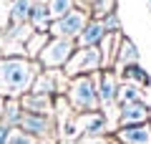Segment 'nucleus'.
Segmentation results:
<instances>
[{"label":"nucleus","instance_id":"nucleus-14","mask_svg":"<svg viewBox=\"0 0 151 144\" xmlns=\"http://www.w3.org/2000/svg\"><path fill=\"white\" fill-rule=\"evenodd\" d=\"M119 41H121V33H108V36L101 41V46H98V51H101V58H103V71H111L113 66H116Z\"/></svg>","mask_w":151,"mask_h":144},{"label":"nucleus","instance_id":"nucleus-26","mask_svg":"<svg viewBox=\"0 0 151 144\" xmlns=\"http://www.w3.org/2000/svg\"><path fill=\"white\" fill-rule=\"evenodd\" d=\"M76 144H116V139L106 137V134H98V137H81Z\"/></svg>","mask_w":151,"mask_h":144},{"label":"nucleus","instance_id":"nucleus-29","mask_svg":"<svg viewBox=\"0 0 151 144\" xmlns=\"http://www.w3.org/2000/svg\"><path fill=\"white\" fill-rule=\"evenodd\" d=\"M146 5H149V13H151V0H146Z\"/></svg>","mask_w":151,"mask_h":144},{"label":"nucleus","instance_id":"nucleus-3","mask_svg":"<svg viewBox=\"0 0 151 144\" xmlns=\"http://www.w3.org/2000/svg\"><path fill=\"white\" fill-rule=\"evenodd\" d=\"M76 51H78V46L70 38H50L38 56V63L43 71H63Z\"/></svg>","mask_w":151,"mask_h":144},{"label":"nucleus","instance_id":"nucleus-15","mask_svg":"<svg viewBox=\"0 0 151 144\" xmlns=\"http://www.w3.org/2000/svg\"><path fill=\"white\" fill-rule=\"evenodd\" d=\"M23 116V106H20V99H3V109H0V124L8 129H15L20 124Z\"/></svg>","mask_w":151,"mask_h":144},{"label":"nucleus","instance_id":"nucleus-8","mask_svg":"<svg viewBox=\"0 0 151 144\" xmlns=\"http://www.w3.org/2000/svg\"><path fill=\"white\" fill-rule=\"evenodd\" d=\"M73 121H76V127H78V134H81V137H98V134H106V127H108L106 111L76 114Z\"/></svg>","mask_w":151,"mask_h":144},{"label":"nucleus","instance_id":"nucleus-12","mask_svg":"<svg viewBox=\"0 0 151 144\" xmlns=\"http://www.w3.org/2000/svg\"><path fill=\"white\" fill-rule=\"evenodd\" d=\"M108 33H106V28H103V23L96 20V18H91V20L86 23V28H83V33L76 38V46L78 48H98Z\"/></svg>","mask_w":151,"mask_h":144},{"label":"nucleus","instance_id":"nucleus-6","mask_svg":"<svg viewBox=\"0 0 151 144\" xmlns=\"http://www.w3.org/2000/svg\"><path fill=\"white\" fill-rule=\"evenodd\" d=\"M18 129H23L25 134H30V137L38 139V142H50L53 144V139H55V119L45 116V114H28V111H23Z\"/></svg>","mask_w":151,"mask_h":144},{"label":"nucleus","instance_id":"nucleus-13","mask_svg":"<svg viewBox=\"0 0 151 144\" xmlns=\"http://www.w3.org/2000/svg\"><path fill=\"white\" fill-rule=\"evenodd\" d=\"M141 63V53H139V48H136V43L131 41V38L121 36L119 41V53H116V66H113V71H121L126 68V66H136Z\"/></svg>","mask_w":151,"mask_h":144},{"label":"nucleus","instance_id":"nucleus-1","mask_svg":"<svg viewBox=\"0 0 151 144\" xmlns=\"http://www.w3.org/2000/svg\"><path fill=\"white\" fill-rule=\"evenodd\" d=\"M40 71V63L25 56H0V99L25 96Z\"/></svg>","mask_w":151,"mask_h":144},{"label":"nucleus","instance_id":"nucleus-5","mask_svg":"<svg viewBox=\"0 0 151 144\" xmlns=\"http://www.w3.org/2000/svg\"><path fill=\"white\" fill-rule=\"evenodd\" d=\"M88 20H91V13H88L86 8H76V10L65 13L63 18H58V20L50 23L48 36L50 38H70V41H76V38L83 33V28H86Z\"/></svg>","mask_w":151,"mask_h":144},{"label":"nucleus","instance_id":"nucleus-16","mask_svg":"<svg viewBox=\"0 0 151 144\" xmlns=\"http://www.w3.org/2000/svg\"><path fill=\"white\" fill-rule=\"evenodd\" d=\"M50 23H53V15H50L48 5H45V3H35L33 10H30V20H28V25H30L35 33H48L50 31Z\"/></svg>","mask_w":151,"mask_h":144},{"label":"nucleus","instance_id":"nucleus-17","mask_svg":"<svg viewBox=\"0 0 151 144\" xmlns=\"http://www.w3.org/2000/svg\"><path fill=\"white\" fill-rule=\"evenodd\" d=\"M78 8H86L91 13V18L103 20L108 13H113L119 8V0H78Z\"/></svg>","mask_w":151,"mask_h":144},{"label":"nucleus","instance_id":"nucleus-23","mask_svg":"<svg viewBox=\"0 0 151 144\" xmlns=\"http://www.w3.org/2000/svg\"><path fill=\"white\" fill-rule=\"evenodd\" d=\"M8 144H40L38 139H33L30 134H25L23 129H10V134H8Z\"/></svg>","mask_w":151,"mask_h":144},{"label":"nucleus","instance_id":"nucleus-4","mask_svg":"<svg viewBox=\"0 0 151 144\" xmlns=\"http://www.w3.org/2000/svg\"><path fill=\"white\" fill-rule=\"evenodd\" d=\"M103 71V58L98 48H78L73 53V58L65 63L63 73L68 79H78V76H93Z\"/></svg>","mask_w":151,"mask_h":144},{"label":"nucleus","instance_id":"nucleus-20","mask_svg":"<svg viewBox=\"0 0 151 144\" xmlns=\"http://www.w3.org/2000/svg\"><path fill=\"white\" fill-rule=\"evenodd\" d=\"M50 41L48 33H35L33 31V36L25 41V46H23V51H25V58L30 61H38V56H40V51L45 48V43Z\"/></svg>","mask_w":151,"mask_h":144},{"label":"nucleus","instance_id":"nucleus-9","mask_svg":"<svg viewBox=\"0 0 151 144\" xmlns=\"http://www.w3.org/2000/svg\"><path fill=\"white\" fill-rule=\"evenodd\" d=\"M151 116V106L139 99L134 104H124L119 106V127H134V124H146Z\"/></svg>","mask_w":151,"mask_h":144},{"label":"nucleus","instance_id":"nucleus-7","mask_svg":"<svg viewBox=\"0 0 151 144\" xmlns=\"http://www.w3.org/2000/svg\"><path fill=\"white\" fill-rule=\"evenodd\" d=\"M98 81V101H101V111L103 109H111L119 104V73L116 71H98L96 73Z\"/></svg>","mask_w":151,"mask_h":144},{"label":"nucleus","instance_id":"nucleus-25","mask_svg":"<svg viewBox=\"0 0 151 144\" xmlns=\"http://www.w3.org/2000/svg\"><path fill=\"white\" fill-rule=\"evenodd\" d=\"M10 25V0H0V31Z\"/></svg>","mask_w":151,"mask_h":144},{"label":"nucleus","instance_id":"nucleus-24","mask_svg":"<svg viewBox=\"0 0 151 144\" xmlns=\"http://www.w3.org/2000/svg\"><path fill=\"white\" fill-rule=\"evenodd\" d=\"M103 28H106V33H121V18H119V10L108 13L106 18H103Z\"/></svg>","mask_w":151,"mask_h":144},{"label":"nucleus","instance_id":"nucleus-11","mask_svg":"<svg viewBox=\"0 0 151 144\" xmlns=\"http://www.w3.org/2000/svg\"><path fill=\"white\" fill-rule=\"evenodd\" d=\"M20 106H23V111H28V114H45V116H53L55 96L28 91L25 96H20Z\"/></svg>","mask_w":151,"mask_h":144},{"label":"nucleus","instance_id":"nucleus-10","mask_svg":"<svg viewBox=\"0 0 151 144\" xmlns=\"http://www.w3.org/2000/svg\"><path fill=\"white\" fill-rule=\"evenodd\" d=\"M113 139H116V144H151V121L119 127L113 132Z\"/></svg>","mask_w":151,"mask_h":144},{"label":"nucleus","instance_id":"nucleus-28","mask_svg":"<svg viewBox=\"0 0 151 144\" xmlns=\"http://www.w3.org/2000/svg\"><path fill=\"white\" fill-rule=\"evenodd\" d=\"M35 3H45V5H48V3H50V0H35Z\"/></svg>","mask_w":151,"mask_h":144},{"label":"nucleus","instance_id":"nucleus-27","mask_svg":"<svg viewBox=\"0 0 151 144\" xmlns=\"http://www.w3.org/2000/svg\"><path fill=\"white\" fill-rule=\"evenodd\" d=\"M8 134H10V129L0 124V144H8Z\"/></svg>","mask_w":151,"mask_h":144},{"label":"nucleus","instance_id":"nucleus-2","mask_svg":"<svg viewBox=\"0 0 151 144\" xmlns=\"http://www.w3.org/2000/svg\"><path fill=\"white\" fill-rule=\"evenodd\" d=\"M70 109L76 114H88V111H101V101H98V81L93 76H78V79L68 81V91H65Z\"/></svg>","mask_w":151,"mask_h":144},{"label":"nucleus","instance_id":"nucleus-19","mask_svg":"<svg viewBox=\"0 0 151 144\" xmlns=\"http://www.w3.org/2000/svg\"><path fill=\"white\" fill-rule=\"evenodd\" d=\"M116 73H119L121 79H124V84L151 86V76H149V71H144V68H141V63H136V66H126V68L116 71Z\"/></svg>","mask_w":151,"mask_h":144},{"label":"nucleus","instance_id":"nucleus-22","mask_svg":"<svg viewBox=\"0 0 151 144\" xmlns=\"http://www.w3.org/2000/svg\"><path fill=\"white\" fill-rule=\"evenodd\" d=\"M141 99V91L136 84H121L119 86V106H124V104H134Z\"/></svg>","mask_w":151,"mask_h":144},{"label":"nucleus","instance_id":"nucleus-18","mask_svg":"<svg viewBox=\"0 0 151 144\" xmlns=\"http://www.w3.org/2000/svg\"><path fill=\"white\" fill-rule=\"evenodd\" d=\"M35 0H10V25H28Z\"/></svg>","mask_w":151,"mask_h":144},{"label":"nucleus","instance_id":"nucleus-21","mask_svg":"<svg viewBox=\"0 0 151 144\" xmlns=\"http://www.w3.org/2000/svg\"><path fill=\"white\" fill-rule=\"evenodd\" d=\"M76 8H78V0H50L48 3V10H50V15H53V20L63 18L65 13L76 10Z\"/></svg>","mask_w":151,"mask_h":144}]
</instances>
